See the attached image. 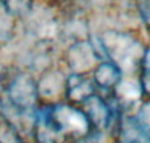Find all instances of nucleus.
<instances>
[{
    "label": "nucleus",
    "instance_id": "obj_3",
    "mask_svg": "<svg viewBox=\"0 0 150 143\" xmlns=\"http://www.w3.org/2000/svg\"><path fill=\"white\" fill-rule=\"evenodd\" d=\"M80 108L87 116L93 133L107 137H109L116 121L121 116L111 97L103 96L99 92L91 96Z\"/></svg>",
    "mask_w": 150,
    "mask_h": 143
},
{
    "label": "nucleus",
    "instance_id": "obj_10",
    "mask_svg": "<svg viewBox=\"0 0 150 143\" xmlns=\"http://www.w3.org/2000/svg\"><path fill=\"white\" fill-rule=\"evenodd\" d=\"M16 17L20 20H25L36 5V0H0Z\"/></svg>",
    "mask_w": 150,
    "mask_h": 143
},
{
    "label": "nucleus",
    "instance_id": "obj_8",
    "mask_svg": "<svg viewBox=\"0 0 150 143\" xmlns=\"http://www.w3.org/2000/svg\"><path fill=\"white\" fill-rule=\"evenodd\" d=\"M122 76L124 75L116 64L104 59L92 71L91 78L99 93L103 96H111L113 89L122 79Z\"/></svg>",
    "mask_w": 150,
    "mask_h": 143
},
{
    "label": "nucleus",
    "instance_id": "obj_9",
    "mask_svg": "<svg viewBox=\"0 0 150 143\" xmlns=\"http://www.w3.org/2000/svg\"><path fill=\"white\" fill-rule=\"evenodd\" d=\"M21 34V22L0 1V50L9 49L16 43Z\"/></svg>",
    "mask_w": 150,
    "mask_h": 143
},
{
    "label": "nucleus",
    "instance_id": "obj_11",
    "mask_svg": "<svg viewBox=\"0 0 150 143\" xmlns=\"http://www.w3.org/2000/svg\"><path fill=\"white\" fill-rule=\"evenodd\" d=\"M0 143H32L0 117Z\"/></svg>",
    "mask_w": 150,
    "mask_h": 143
},
{
    "label": "nucleus",
    "instance_id": "obj_15",
    "mask_svg": "<svg viewBox=\"0 0 150 143\" xmlns=\"http://www.w3.org/2000/svg\"><path fill=\"white\" fill-rule=\"evenodd\" d=\"M66 143H70V142H66Z\"/></svg>",
    "mask_w": 150,
    "mask_h": 143
},
{
    "label": "nucleus",
    "instance_id": "obj_2",
    "mask_svg": "<svg viewBox=\"0 0 150 143\" xmlns=\"http://www.w3.org/2000/svg\"><path fill=\"white\" fill-rule=\"evenodd\" d=\"M49 107V116L53 125L66 142L76 143L92 133L91 125L83 109L66 101Z\"/></svg>",
    "mask_w": 150,
    "mask_h": 143
},
{
    "label": "nucleus",
    "instance_id": "obj_13",
    "mask_svg": "<svg viewBox=\"0 0 150 143\" xmlns=\"http://www.w3.org/2000/svg\"><path fill=\"white\" fill-rule=\"evenodd\" d=\"M138 80H140L145 99H150V71L141 70L138 72Z\"/></svg>",
    "mask_w": 150,
    "mask_h": 143
},
{
    "label": "nucleus",
    "instance_id": "obj_4",
    "mask_svg": "<svg viewBox=\"0 0 150 143\" xmlns=\"http://www.w3.org/2000/svg\"><path fill=\"white\" fill-rule=\"evenodd\" d=\"M61 60L69 74L88 75L104 59L99 54L95 45H92L90 39H84L69 43L61 57Z\"/></svg>",
    "mask_w": 150,
    "mask_h": 143
},
{
    "label": "nucleus",
    "instance_id": "obj_1",
    "mask_svg": "<svg viewBox=\"0 0 150 143\" xmlns=\"http://www.w3.org/2000/svg\"><path fill=\"white\" fill-rule=\"evenodd\" d=\"M99 47L107 60L120 68L122 75H136L141 70L146 47L136 36L127 32L107 30L99 36Z\"/></svg>",
    "mask_w": 150,
    "mask_h": 143
},
{
    "label": "nucleus",
    "instance_id": "obj_5",
    "mask_svg": "<svg viewBox=\"0 0 150 143\" xmlns=\"http://www.w3.org/2000/svg\"><path fill=\"white\" fill-rule=\"evenodd\" d=\"M66 79L67 72L59 66H53L37 75L40 105H55L65 101Z\"/></svg>",
    "mask_w": 150,
    "mask_h": 143
},
{
    "label": "nucleus",
    "instance_id": "obj_12",
    "mask_svg": "<svg viewBox=\"0 0 150 143\" xmlns=\"http://www.w3.org/2000/svg\"><path fill=\"white\" fill-rule=\"evenodd\" d=\"M134 114L140 120V122L150 131V99L144 100L142 104L138 107V109L136 110Z\"/></svg>",
    "mask_w": 150,
    "mask_h": 143
},
{
    "label": "nucleus",
    "instance_id": "obj_6",
    "mask_svg": "<svg viewBox=\"0 0 150 143\" xmlns=\"http://www.w3.org/2000/svg\"><path fill=\"white\" fill-rule=\"evenodd\" d=\"M111 143H150V131L140 122L136 114H121L111 134Z\"/></svg>",
    "mask_w": 150,
    "mask_h": 143
},
{
    "label": "nucleus",
    "instance_id": "obj_14",
    "mask_svg": "<svg viewBox=\"0 0 150 143\" xmlns=\"http://www.w3.org/2000/svg\"><path fill=\"white\" fill-rule=\"evenodd\" d=\"M36 3H40L42 5H46V7L50 8H59L62 7V4L65 3V0H36Z\"/></svg>",
    "mask_w": 150,
    "mask_h": 143
},
{
    "label": "nucleus",
    "instance_id": "obj_7",
    "mask_svg": "<svg viewBox=\"0 0 150 143\" xmlns=\"http://www.w3.org/2000/svg\"><path fill=\"white\" fill-rule=\"evenodd\" d=\"M98 93L92 78L88 75L67 74L65 89V101L71 105L82 107L91 96Z\"/></svg>",
    "mask_w": 150,
    "mask_h": 143
}]
</instances>
